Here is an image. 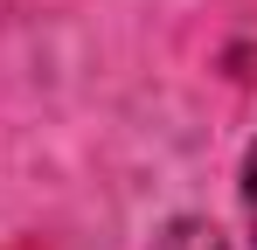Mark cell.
Masks as SVG:
<instances>
[{"mask_svg":"<svg viewBox=\"0 0 257 250\" xmlns=\"http://www.w3.org/2000/svg\"><path fill=\"white\" fill-rule=\"evenodd\" d=\"M160 250H222V243H215V229H202V222H181Z\"/></svg>","mask_w":257,"mask_h":250,"instance_id":"6da1fadb","label":"cell"},{"mask_svg":"<svg viewBox=\"0 0 257 250\" xmlns=\"http://www.w3.org/2000/svg\"><path fill=\"white\" fill-rule=\"evenodd\" d=\"M243 208H250V229H257V146H250V160H243Z\"/></svg>","mask_w":257,"mask_h":250,"instance_id":"7a4b0ae2","label":"cell"}]
</instances>
